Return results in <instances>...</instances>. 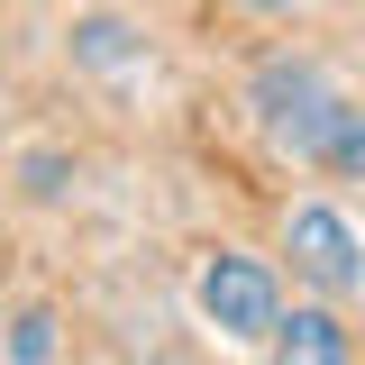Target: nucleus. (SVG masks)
I'll return each mask as SVG.
<instances>
[{"instance_id": "nucleus-5", "label": "nucleus", "mask_w": 365, "mask_h": 365, "mask_svg": "<svg viewBox=\"0 0 365 365\" xmlns=\"http://www.w3.org/2000/svg\"><path fill=\"white\" fill-rule=\"evenodd\" d=\"M0 356H9V365H46V356H55V311H46V302H37V311H19Z\"/></svg>"}, {"instance_id": "nucleus-4", "label": "nucleus", "mask_w": 365, "mask_h": 365, "mask_svg": "<svg viewBox=\"0 0 365 365\" xmlns=\"http://www.w3.org/2000/svg\"><path fill=\"white\" fill-rule=\"evenodd\" d=\"M265 347H274V365H356V347H347L338 311H319V302H302V311H274Z\"/></svg>"}, {"instance_id": "nucleus-7", "label": "nucleus", "mask_w": 365, "mask_h": 365, "mask_svg": "<svg viewBox=\"0 0 365 365\" xmlns=\"http://www.w3.org/2000/svg\"><path fill=\"white\" fill-rule=\"evenodd\" d=\"M119 37H128V28H110V19H101V28H83V55H91V64H119V55H128Z\"/></svg>"}, {"instance_id": "nucleus-10", "label": "nucleus", "mask_w": 365, "mask_h": 365, "mask_svg": "<svg viewBox=\"0 0 365 365\" xmlns=\"http://www.w3.org/2000/svg\"><path fill=\"white\" fill-rule=\"evenodd\" d=\"M155 365H182V356H155Z\"/></svg>"}, {"instance_id": "nucleus-2", "label": "nucleus", "mask_w": 365, "mask_h": 365, "mask_svg": "<svg viewBox=\"0 0 365 365\" xmlns=\"http://www.w3.org/2000/svg\"><path fill=\"white\" fill-rule=\"evenodd\" d=\"M283 256H292V274L319 283V292H365V247H356V228L338 220L329 201H302V210L283 220Z\"/></svg>"}, {"instance_id": "nucleus-3", "label": "nucleus", "mask_w": 365, "mask_h": 365, "mask_svg": "<svg viewBox=\"0 0 365 365\" xmlns=\"http://www.w3.org/2000/svg\"><path fill=\"white\" fill-rule=\"evenodd\" d=\"M201 311H210V329H228V338H265L274 311H283L274 265H265V256H237V247H220V256L201 265Z\"/></svg>"}, {"instance_id": "nucleus-8", "label": "nucleus", "mask_w": 365, "mask_h": 365, "mask_svg": "<svg viewBox=\"0 0 365 365\" xmlns=\"http://www.w3.org/2000/svg\"><path fill=\"white\" fill-rule=\"evenodd\" d=\"M28 192H37V201H55V192H64V165H55V155H37V165H28Z\"/></svg>"}, {"instance_id": "nucleus-1", "label": "nucleus", "mask_w": 365, "mask_h": 365, "mask_svg": "<svg viewBox=\"0 0 365 365\" xmlns=\"http://www.w3.org/2000/svg\"><path fill=\"white\" fill-rule=\"evenodd\" d=\"M338 83L319 73L311 55H265L256 64V119H265L274 146H292L302 165H319L329 155V137H338Z\"/></svg>"}, {"instance_id": "nucleus-9", "label": "nucleus", "mask_w": 365, "mask_h": 365, "mask_svg": "<svg viewBox=\"0 0 365 365\" xmlns=\"http://www.w3.org/2000/svg\"><path fill=\"white\" fill-rule=\"evenodd\" d=\"M265 9H292V0H265Z\"/></svg>"}, {"instance_id": "nucleus-6", "label": "nucleus", "mask_w": 365, "mask_h": 365, "mask_svg": "<svg viewBox=\"0 0 365 365\" xmlns=\"http://www.w3.org/2000/svg\"><path fill=\"white\" fill-rule=\"evenodd\" d=\"M319 165H329V174H356V182H365V110H356V101L338 110V137H329V155H319Z\"/></svg>"}]
</instances>
